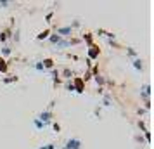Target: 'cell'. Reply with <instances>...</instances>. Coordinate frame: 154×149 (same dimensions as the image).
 <instances>
[{
  "mask_svg": "<svg viewBox=\"0 0 154 149\" xmlns=\"http://www.w3.org/2000/svg\"><path fill=\"white\" fill-rule=\"evenodd\" d=\"M50 33H52V28H45L43 31H40V33L36 35V40H38V42H42V40H47V38L50 36Z\"/></svg>",
  "mask_w": 154,
  "mask_h": 149,
  "instance_id": "cell-11",
  "label": "cell"
},
{
  "mask_svg": "<svg viewBox=\"0 0 154 149\" xmlns=\"http://www.w3.org/2000/svg\"><path fill=\"white\" fill-rule=\"evenodd\" d=\"M47 73H50V75H52V85H54V87L61 85V75H59V70H57V68L47 71Z\"/></svg>",
  "mask_w": 154,
  "mask_h": 149,
  "instance_id": "cell-8",
  "label": "cell"
},
{
  "mask_svg": "<svg viewBox=\"0 0 154 149\" xmlns=\"http://www.w3.org/2000/svg\"><path fill=\"white\" fill-rule=\"evenodd\" d=\"M92 78H94V82L97 83V88H104V85H106V76H104V75H100V73H99V75L92 76Z\"/></svg>",
  "mask_w": 154,
  "mask_h": 149,
  "instance_id": "cell-10",
  "label": "cell"
},
{
  "mask_svg": "<svg viewBox=\"0 0 154 149\" xmlns=\"http://www.w3.org/2000/svg\"><path fill=\"white\" fill-rule=\"evenodd\" d=\"M56 142H49V144H45V146H42L40 149H56Z\"/></svg>",
  "mask_w": 154,
  "mask_h": 149,
  "instance_id": "cell-27",
  "label": "cell"
},
{
  "mask_svg": "<svg viewBox=\"0 0 154 149\" xmlns=\"http://www.w3.org/2000/svg\"><path fill=\"white\" fill-rule=\"evenodd\" d=\"M63 149H83V142H82L80 137H69L64 142Z\"/></svg>",
  "mask_w": 154,
  "mask_h": 149,
  "instance_id": "cell-3",
  "label": "cell"
},
{
  "mask_svg": "<svg viewBox=\"0 0 154 149\" xmlns=\"http://www.w3.org/2000/svg\"><path fill=\"white\" fill-rule=\"evenodd\" d=\"M102 106L104 107L111 106V94H102Z\"/></svg>",
  "mask_w": 154,
  "mask_h": 149,
  "instance_id": "cell-20",
  "label": "cell"
},
{
  "mask_svg": "<svg viewBox=\"0 0 154 149\" xmlns=\"http://www.w3.org/2000/svg\"><path fill=\"white\" fill-rule=\"evenodd\" d=\"M14 33V19H11V24L9 26H4L0 29V43L2 45H7V40L11 38V35Z\"/></svg>",
  "mask_w": 154,
  "mask_h": 149,
  "instance_id": "cell-2",
  "label": "cell"
},
{
  "mask_svg": "<svg viewBox=\"0 0 154 149\" xmlns=\"http://www.w3.org/2000/svg\"><path fill=\"white\" fill-rule=\"evenodd\" d=\"M31 68L35 71H38V73H45V70H43L42 66V61H35V63H31Z\"/></svg>",
  "mask_w": 154,
  "mask_h": 149,
  "instance_id": "cell-19",
  "label": "cell"
},
{
  "mask_svg": "<svg viewBox=\"0 0 154 149\" xmlns=\"http://www.w3.org/2000/svg\"><path fill=\"white\" fill-rule=\"evenodd\" d=\"M42 66H43V70H45V73H47V71L56 68V61H54L52 57H45V59L42 61Z\"/></svg>",
  "mask_w": 154,
  "mask_h": 149,
  "instance_id": "cell-7",
  "label": "cell"
},
{
  "mask_svg": "<svg viewBox=\"0 0 154 149\" xmlns=\"http://www.w3.org/2000/svg\"><path fill=\"white\" fill-rule=\"evenodd\" d=\"M11 54H12V49H11L9 45H2V54H0V56L5 59V57H9Z\"/></svg>",
  "mask_w": 154,
  "mask_h": 149,
  "instance_id": "cell-21",
  "label": "cell"
},
{
  "mask_svg": "<svg viewBox=\"0 0 154 149\" xmlns=\"http://www.w3.org/2000/svg\"><path fill=\"white\" fill-rule=\"evenodd\" d=\"M17 82H19V76H16V75H9V76H4V78H2V83H5V85L17 83Z\"/></svg>",
  "mask_w": 154,
  "mask_h": 149,
  "instance_id": "cell-15",
  "label": "cell"
},
{
  "mask_svg": "<svg viewBox=\"0 0 154 149\" xmlns=\"http://www.w3.org/2000/svg\"><path fill=\"white\" fill-rule=\"evenodd\" d=\"M144 137H146V142L149 144V142H151V132H149V130H147V132H144Z\"/></svg>",
  "mask_w": 154,
  "mask_h": 149,
  "instance_id": "cell-28",
  "label": "cell"
},
{
  "mask_svg": "<svg viewBox=\"0 0 154 149\" xmlns=\"http://www.w3.org/2000/svg\"><path fill=\"white\" fill-rule=\"evenodd\" d=\"M14 2H11V0H0V9H7L9 5H12Z\"/></svg>",
  "mask_w": 154,
  "mask_h": 149,
  "instance_id": "cell-23",
  "label": "cell"
},
{
  "mask_svg": "<svg viewBox=\"0 0 154 149\" xmlns=\"http://www.w3.org/2000/svg\"><path fill=\"white\" fill-rule=\"evenodd\" d=\"M71 82H73V87H75V92H78V94L85 92V82L82 80V76H75Z\"/></svg>",
  "mask_w": 154,
  "mask_h": 149,
  "instance_id": "cell-5",
  "label": "cell"
},
{
  "mask_svg": "<svg viewBox=\"0 0 154 149\" xmlns=\"http://www.w3.org/2000/svg\"><path fill=\"white\" fill-rule=\"evenodd\" d=\"M54 33L59 35L61 38H71V36L75 35V29L71 28V26H56Z\"/></svg>",
  "mask_w": 154,
  "mask_h": 149,
  "instance_id": "cell-4",
  "label": "cell"
},
{
  "mask_svg": "<svg viewBox=\"0 0 154 149\" xmlns=\"http://www.w3.org/2000/svg\"><path fill=\"white\" fill-rule=\"evenodd\" d=\"M50 125H52V128H54V132H57V134H59V132H61V125H59V123H57L56 120L52 121V123H50Z\"/></svg>",
  "mask_w": 154,
  "mask_h": 149,
  "instance_id": "cell-26",
  "label": "cell"
},
{
  "mask_svg": "<svg viewBox=\"0 0 154 149\" xmlns=\"http://www.w3.org/2000/svg\"><path fill=\"white\" fill-rule=\"evenodd\" d=\"M9 73V63L7 59H4V57L0 56V75H7Z\"/></svg>",
  "mask_w": 154,
  "mask_h": 149,
  "instance_id": "cell-14",
  "label": "cell"
},
{
  "mask_svg": "<svg viewBox=\"0 0 154 149\" xmlns=\"http://www.w3.org/2000/svg\"><path fill=\"white\" fill-rule=\"evenodd\" d=\"M99 56H100V49H99L95 43L90 45V47H88V57H87V59L94 61V59H99Z\"/></svg>",
  "mask_w": 154,
  "mask_h": 149,
  "instance_id": "cell-6",
  "label": "cell"
},
{
  "mask_svg": "<svg viewBox=\"0 0 154 149\" xmlns=\"http://www.w3.org/2000/svg\"><path fill=\"white\" fill-rule=\"evenodd\" d=\"M54 104H56V101L52 99V101L49 102V106H47V107H45V109L42 111V113L36 116V118L42 121V123H45L47 127H49L50 123L54 121V118H56V116H54Z\"/></svg>",
  "mask_w": 154,
  "mask_h": 149,
  "instance_id": "cell-1",
  "label": "cell"
},
{
  "mask_svg": "<svg viewBox=\"0 0 154 149\" xmlns=\"http://www.w3.org/2000/svg\"><path fill=\"white\" fill-rule=\"evenodd\" d=\"M132 66L135 71H139V73H142L144 71V61L140 59V57H137V59H132Z\"/></svg>",
  "mask_w": 154,
  "mask_h": 149,
  "instance_id": "cell-9",
  "label": "cell"
},
{
  "mask_svg": "<svg viewBox=\"0 0 154 149\" xmlns=\"http://www.w3.org/2000/svg\"><path fill=\"white\" fill-rule=\"evenodd\" d=\"M125 50H126V56L130 57V59H137L139 57V52L133 49V47H125Z\"/></svg>",
  "mask_w": 154,
  "mask_h": 149,
  "instance_id": "cell-17",
  "label": "cell"
},
{
  "mask_svg": "<svg viewBox=\"0 0 154 149\" xmlns=\"http://www.w3.org/2000/svg\"><path fill=\"white\" fill-rule=\"evenodd\" d=\"M59 75H61L63 78H66V80H73L75 78V73H73L71 68H64L63 71H59Z\"/></svg>",
  "mask_w": 154,
  "mask_h": 149,
  "instance_id": "cell-12",
  "label": "cell"
},
{
  "mask_svg": "<svg viewBox=\"0 0 154 149\" xmlns=\"http://www.w3.org/2000/svg\"><path fill=\"white\" fill-rule=\"evenodd\" d=\"M107 45H109V47H112V49H125L121 43L116 42V38H114V40H107Z\"/></svg>",
  "mask_w": 154,
  "mask_h": 149,
  "instance_id": "cell-22",
  "label": "cell"
},
{
  "mask_svg": "<svg viewBox=\"0 0 154 149\" xmlns=\"http://www.w3.org/2000/svg\"><path fill=\"white\" fill-rule=\"evenodd\" d=\"M82 42L87 43V47H90V45H94V33H90V31H87V33H83V36H82Z\"/></svg>",
  "mask_w": 154,
  "mask_h": 149,
  "instance_id": "cell-13",
  "label": "cell"
},
{
  "mask_svg": "<svg viewBox=\"0 0 154 149\" xmlns=\"http://www.w3.org/2000/svg\"><path fill=\"white\" fill-rule=\"evenodd\" d=\"M47 40H49V43H50V45H57V43L61 42L63 38H61V36H59V35H56V33L52 31V33H50V36H49V38H47Z\"/></svg>",
  "mask_w": 154,
  "mask_h": 149,
  "instance_id": "cell-16",
  "label": "cell"
},
{
  "mask_svg": "<svg viewBox=\"0 0 154 149\" xmlns=\"http://www.w3.org/2000/svg\"><path fill=\"white\" fill-rule=\"evenodd\" d=\"M31 123H33V128H35V130H43V128L47 127V125H45V123H42V121L38 120V118H33V121H31Z\"/></svg>",
  "mask_w": 154,
  "mask_h": 149,
  "instance_id": "cell-18",
  "label": "cell"
},
{
  "mask_svg": "<svg viewBox=\"0 0 154 149\" xmlns=\"http://www.w3.org/2000/svg\"><path fill=\"white\" fill-rule=\"evenodd\" d=\"M52 19H54V11L47 12V16H45V21H47V24H52Z\"/></svg>",
  "mask_w": 154,
  "mask_h": 149,
  "instance_id": "cell-24",
  "label": "cell"
},
{
  "mask_svg": "<svg viewBox=\"0 0 154 149\" xmlns=\"http://www.w3.org/2000/svg\"><path fill=\"white\" fill-rule=\"evenodd\" d=\"M64 87H66V90H69V92H75V87H73V82H71V80H68Z\"/></svg>",
  "mask_w": 154,
  "mask_h": 149,
  "instance_id": "cell-25",
  "label": "cell"
}]
</instances>
